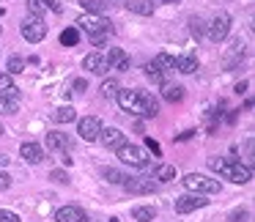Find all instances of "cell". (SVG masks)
Here are the masks:
<instances>
[{
	"instance_id": "1",
	"label": "cell",
	"mask_w": 255,
	"mask_h": 222,
	"mask_svg": "<svg viewBox=\"0 0 255 222\" xmlns=\"http://www.w3.org/2000/svg\"><path fill=\"white\" fill-rule=\"evenodd\" d=\"M118 105L124 107L127 112H134V115H145V118H154L159 112V105L151 94L137 88H118Z\"/></svg>"
},
{
	"instance_id": "2",
	"label": "cell",
	"mask_w": 255,
	"mask_h": 222,
	"mask_svg": "<svg viewBox=\"0 0 255 222\" xmlns=\"http://www.w3.org/2000/svg\"><path fill=\"white\" fill-rule=\"evenodd\" d=\"M209 167L211 170H217L222 178H228V181L233 184H247L250 178H253V170H250L247 165H242V162H236L233 156H211L209 159Z\"/></svg>"
},
{
	"instance_id": "3",
	"label": "cell",
	"mask_w": 255,
	"mask_h": 222,
	"mask_svg": "<svg viewBox=\"0 0 255 222\" xmlns=\"http://www.w3.org/2000/svg\"><path fill=\"white\" fill-rule=\"evenodd\" d=\"M77 25L85 30V33H88V39L94 41L96 47H102L107 39H110V33H113V25L107 22V19H102V17H91V14H88V17H80V19H77Z\"/></svg>"
},
{
	"instance_id": "4",
	"label": "cell",
	"mask_w": 255,
	"mask_h": 222,
	"mask_svg": "<svg viewBox=\"0 0 255 222\" xmlns=\"http://www.w3.org/2000/svg\"><path fill=\"white\" fill-rule=\"evenodd\" d=\"M116 154H118V159H121L124 165H132L134 170H145V167H151V156H148V151H145L143 145L124 143Z\"/></svg>"
},
{
	"instance_id": "5",
	"label": "cell",
	"mask_w": 255,
	"mask_h": 222,
	"mask_svg": "<svg viewBox=\"0 0 255 222\" xmlns=\"http://www.w3.org/2000/svg\"><path fill=\"white\" fill-rule=\"evenodd\" d=\"M181 181H184V187H187L189 192H195V195H217V192H222V184L217 181V178L203 176V173H187Z\"/></svg>"
},
{
	"instance_id": "6",
	"label": "cell",
	"mask_w": 255,
	"mask_h": 222,
	"mask_svg": "<svg viewBox=\"0 0 255 222\" xmlns=\"http://www.w3.org/2000/svg\"><path fill=\"white\" fill-rule=\"evenodd\" d=\"M22 39L25 41H30V44H39V41H44V36H47V25H44V19L41 17H28V19H22Z\"/></svg>"
},
{
	"instance_id": "7",
	"label": "cell",
	"mask_w": 255,
	"mask_h": 222,
	"mask_svg": "<svg viewBox=\"0 0 255 222\" xmlns=\"http://www.w3.org/2000/svg\"><path fill=\"white\" fill-rule=\"evenodd\" d=\"M209 39L214 41V44H220V41H225V36L231 33V17H228L225 11H220L214 19H211V25H209Z\"/></svg>"
},
{
	"instance_id": "8",
	"label": "cell",
	"mask_w": 255,
	"mask_h": 222,
	"mask_svg": "<svg viewBox=\"0 0 255 222\" xmlns=\"http://www.w3.org/2000/svg\"><path fill=\"white\" fill-rule=\"evenodd\" d=\"M99 132H102L99 118H94V115L80 118V123H77V134L85 140V143H94V140H99Z\"/></svg>"
},
{
	"instance_id": "9",
	"label": "cell",
	"mask_w": 255,
	"mask_h": 222,
	"mask_svg": "<svg viewBox=\"0 0 255 222\" xmlns=\"http://www.w3.org/2000/svg\"><path fill=\"white\" fill-rule=\"evenodd\" d=\"M159 184L154 178H124V189L129 195H154Z\"/></svg>"
},
{
	"instance_id": "10",
	"label": "cell",
	"mask_w": 255,
	"mask_h": 222,
	"mask_svg": "<svg viewBox=\"0 0 255 222\" xmlns=\"http://www.w3.org/2000/svg\"><path fill=\"white\" fill-rule=\"evenodd\" d=\"M206 203H209V200H206L203 195L187 192V195H181V198H176V211L178 214H189V211H195V209H203Z\"/></svg>"
},
{
	"instance_id": "11",
	"label": "cell",
	"mask_w": 255,
	"mask_h": 222,
	"mask_svg": "<svg viewBox=\"0 0 255 222\" xmlns=\"http://www.w3.org/2000/svg\"><path fill=\"white\" fill-rule=\"evenodd\" d=\"M99 140H102V145H105V148L118 151L124 143H127V134H124L121 129H116V126H107V129H102V132H99Z\"/></svg>"
},
{
	"instance_id": "12",
	"label": "cell",
	"mask_w": 255,
	"mask_h": 222,
	"mask_svg": "<svg viewBox=\"0 0 255 222\" xmlns=\"http://www.w3.org/2000/svg\"><path fill=\"white\" fill-rule=\"evenodd\" d=\"M107 66L110 69H118V72H129V66H132V61H129V55L124 50H118V47H110V52H107Z\"/></svg>"
},
{
	"instance_id": "13",
	"label": "cell",
	"mask_w": 255,
	"mask_h": 222,
	"mask_svg": "<svg viewBox=\"0 0 255 222\" xmlns=\"http://www.w3.org/2000/svg\"><path fill=\"white\" fill-rule=\"evenodd\" d=\"M242 58H244V41H242V36H236V39L231 41V47H228V52H225V66L233 69L236 63H242Z\"/></svg>"
},
{
	"instance_id": "14",
	"label": "cell",
	"mask_w": 255,
	"mask_h": 222,
	"mask_svg": "<svg viewBox=\"0 0 255 222\" xmlns=\"http://www.w3.org/2000/svg\"><path fill=\"white\" fill-rule=\"evenodd\" d=\"M55 222H85V211L80 206H63L55 211Z\"/></svg>"
},
{
	"instance_id": "15",
	"label": "cell",
	"mask_w": 255,
	"mask_h": 222,
	"mask_svg": "<svg viewBox=\"0 0 255 222\" xmlns=\"http://www.w3.org/2000/svg\"><path fill=\"white\" fill-rule=\"evenodd\" d=\"M19 156H22L28 165H39V162L44 159V151H41L39 143H22L19 145Z\"/></svg>"
},
{
	"instance_id": "16",
	"label": "cell",
	"mask_w": 255,
	"mask_h": 222,
	"mask_svg": "<svg viewBox=\"0 0 255 222\" xmlns=\"http://www.w3.org/2000/svg\"><path fill=\"white\" fill-rule=\"evenodd\" d=\"M83 66L88 69L91 74H107V72H110V66H107L105 55H99V52H91V55H85Z\"/></svg>"
},
{
	"instance_id": "17",
	"label": "cell",
	"mask_w": 255,
	"mask_h": 222,
	"mask_svg": "<svg viewBox=\"0 0 255 222\" xmlns=\"http://www.w3.org/2000/svg\"><path fill=\"white\" fill-rule=\"evenodd\" d=\"M47 148H52V151H63V154H66L69 148H72V140L66 137V134L63 132H47Z\"/></svg>"
},
{
	"instance_id": "18",
	"label": "cell",
	"mask_w": 255,
	"mask_h": 222,
	"mask_svg": "<svg viewBox=\"0 0 255 222\" xmlns=\"http://www.w3.org/2000/svg\"><path fill=\"white\" fill-rule=\"evenodd\" d=\"M127 8L140 17H151L154 14V0H127Z\"/></svg>"
},
{
	"instance_id": "19",
	"label": "cell",
	"mask_w": 255,
	"mask_h": 222,
	"mask_svg": "<svg viewBox=\"0 0 255 222\" xmlns=\"http://www.w3.org/2000/svg\"><path fill=\"white\" fill-rule=\"evenodd\" d=\"M0 96H8V99H19V88L11 83L8 74H0Z\"/></svg>"
},
{
	"instance_id": "20",
	"label": "cell",
	"mask_w": 255,
	"mask_h": 222,
	"mask_svg": "<svg viewBox=\"0 0 255 222\" xmlns=\"http://www.w3.org/2000/svg\"><path fill=\"white\" fill-rule=\"evenodd\" d=\"M151 63H154V66L159 69L162 74H167V72H173V69H176V58L167 55V52H159V55H156Z\"/></svg>"
},
{
	"instance_id": "21",
	"label": "cell",
	"mask_w": 255,
	"mask_h": 222,
	"mask_svg": "<svg viewBox=\"0 0 255 222\" xmlns=\"http://www.w3.org/2000/svg\"><path fill=\"white\" fill-rule=\"evenodd\" d=\"M52 121H55V123H72L74 121V118H77V112H74V107H58V110L55 112H52Z\"/></svg>"
},
{
	"instance_id": "22",
	"label": "cell",
	"mask_w": 255,
	"mask_h": 222,
	"mask_svg": "<svg viewBox=\"0 0 255 222\" xmlns=\"http://www.w3.org/2000/svg\"><path fill=\"white\" fill-rule=\"evenodd\" d=\"M132 217H134L137 222H154L156 209H154V206H134V209H132Z\"/></svg>"
},
{
	"instance_id": "23",
	"label": "cell",
	"mask_w": 255,
	"mask_h": 222,
	"mask_svg": "<svg viewBox=\"0 0 255 222\" xmlns=\"http://www.w3.org/2000/svg\"><path fill=\"white\" fill-rule=\"evenodd\" d=\"M162 96H165L170 105H176V102H184V85H167V83H165V91H162Z\"/></svg>"
},
{
	"instance_id": "24",
	"label": "cell",
	"mask_w": 255,
	"mask_h": 222,
	"mask_svg": "<svg viewBox=\"0 0 255 222\" xmlns=\"http://www.w3.org/2000/svg\"><path fill=\"white\" fill-rule=\"evenodd\" d=\"M176 69H178L181 74H192L195 69H198V58H195V55H181V58L176 61Z\"/></svg>"
},
{
	"instance_id": "25",
	"label": "cell",
	"mask_w": 255,
	"mask_h": 222,
	"mask_svg": "<svg viewBox=\"0 0 255 222\" xmlns=\"http://www.w3.org/2000/svg\"><path fill=\"white\" fill-rule=\"evenodd\" d=\"M154 178H159L162 184L173 181V178H176V167H173V165H159V167L154 170Z\"/></svg>"
},
{
	"instance_id": "26",
	"label": "cell",
	"mask_w": 255,
	"mask_h": 222,
	"mask_svg": "<svg viewBox=\"0 0 255 222\" xmlns=\"http://www.w3.org/2000/svg\"><path fill=\"white\" fill-rule=\"evenodd\" d=\"M17 107H19V99L0 96V115H11V112H17Z\"/></svg>"
},
{
	"instance_id": "27",
	"label": "cell",
	"mask_w": 255,
	"mask_h": 222,
	"mask_svg": "<svg viewBox=\"0 0 255 222\" xmlns=\"http://www.w3.org/2000/svg\"><path fill=\"white\" fill-rule=\"evenodd\" d=\"M77 41H80V30H77V28H66V30L61 33V44H63V47H74Z\"/></svg>"
},
{
	"instance_id": "28",
	"label": "cell",
	"mask_w": 255,
	"mask_h": 222,
	"mask_svg": "<svg viewBox=\"0 0 255 222\" xmlns=\"http://www.w3.org/2000/svg\"><path fill=\"white\" fill-rule=\"evenodd\" d=\"M80 6H83L85 11H91V14H102L107 8V3L105 0H80Z\"/></svg>"
},
{
	"instance_id": "29",
	"label": "cell",
	"mask_w": 255,
	"mask_h": 222,
	"mask_svg": "<svg viewBox=\"0 0 255 222\" xmlns=\"http://www.w3.org/2000/svg\"><path fill=\"white\" fill-rule=\"evenodd\" d=\"M102 176H105V181H110V184H124V178H127L121 170H116V167H105Z\"/></svg>"
},
{
	"instance_id": "30",
	"label": "cell",
	"mask_w": 255,
	"mask_h": 222,
	"mask_svg": "<svg viewBox=\"0 0 255 222\" xmlns=\"http://www.w3.org/2000/svg\"><path fill=\"white\" fill-rule=\"evenodd\" d=\"M6 69H8V74H22L25 61L19 55H11V58H8V63H6Z\"/></svg>"
},
{
	"instance_id": "31",
	"label": "cell",
	"mask_w": 255,
	"mask_h": 222,
	"mask_svg": "<svg viewBox=\"0 0 255 222\" xmlns=\"http://www.w3.org/2000/svg\"><path fill=\"white\" fill-rule=\"evenodd\" d=\"M118 88H121V85H118V80H105V83H102V96H107V99H110V96L118 94Z\"/></svg>"
},
{
	"instance_id": "32",
	"label": "cell",
	"mask_w": 255,
	"mask_h": 222,
	"mask_svg": "<svg viewBox=\"0 0 255 222\" xmlns=\"http://www.w3.org/2000/svg\"><path fill=\"white\" fill-rule=\"evenodd\" d=\"M145 74H148V80H154L156 85H165V74H162L154 63H148V66H145Z\"/></svg>"
},
{
	"instance_id": "33",
	"label": "cell",
	"mask_w": 255,
	"mask_h": 222,
	"mask_svg": "<svg viewBox=\"0 0 255 222\" xmlns=\"http://www.w3.org/2000/svg\"><path fill=\"white\" fill-rule=\"evenodd\" d=\"M247 220H250V211L247 209H236V211L228 214V222H247Z\"/></svg>"
},
{
	"instance_id": "34",
	"label": "cell",
	"mask_w": 255,
	"mask_h": 222,
	"mask_svg": "<svg viewBox=\"0 0 255 222\" xmlns=\"http://www.w3.org/2000/svg\"><path fill=\"white\" fill-rule=\"evenodd\" d=\"M28 11H30V17H39L44 11V3L41 0H28Z\"/></svg>"
},
{
	"instance_id": "35",
	"label": "cell",
	"mask_w": 255,
	"mask_h": 222,
	"mask_svg": "<svg viewBox=\"0 0 255 222\" xmlns=\"http://www.w3.org/2000/svg\"><path fill=\"white\" fill-rule=\"evenodd\" d=\"M145 151H151V154H154V156H159V154H162L159 143H156L154 137H145Z\"/></svg>"
},
{
	"instance_id": "36",
	"label": "cell",
	"mask_w": 255,
	"mask_h": 222,
	"mask_svg": "<svg viewBox=\"0 0 255 222\" xmlns=\"http://www.w3.org/2000/svg\"><path fill=\"white\" fill-rule=\"evenodd\" d=\"M0 222H22V220H19V217L14 214V211H6V209H0Z\"/></svg>"
},
{
	"instance_id": "37",
	"label": "cell",
	"mask_w": 255,
	"mask_h": 222,
	"mask_svg": "<svg viewBox=\"0 0 255 222\" xmlns=\"http://www.w3.org/2000/svg\"><path fill=\"white\" fill-rule=\"evenodd\" d=\"M50 178H52L55 184H66V181H69V176H66L63 170H52V173H50Z\"/></svg>"
},
{
	"instance_id": "38",
	"label": "cell",
	"mask_w": 255,
	"mask_h": 222,
	"mask_svg": "<svg viewBox=\"0 0 255 222\" xmlns=\"http://www.w3.org/2000/svg\"><path fill=\"white\" fill-rule=\"evenodd\" d=\"M8 187H11V176H8V173H3V170H0V192H6Z\"/></svg>"
},
{
	"instance_id": "39",
	"label": "cell",
	"mask_w": 255,
	"mask_h": 222,
	"mask_svg": "<svg viewBox=\"0 0 255 222\" xmlns=\"http://www.w3.org/2000/svg\"><path fill=\"white\" fill-rule=\"evenodd\" d=\"M41 3H44L47 8H50V11H55V14H61L63 8H61V3H58V0H41Z\"/></svg>"
},
{
	"instance_id": "40",
	"label": "cell",
	"mask_w": 255,
	"mask_h": 222,
	"mask_svg": "<svg viewBox=\"0 0 255 222\" xmlns=\"http://www.w3.org/2000/svg\"><path fill=\"white\" fill-rule=\"evenodd\" d=\"M189 25H192V33H195V36L203 33V22H200V19H195V17H192V19H189Z\"/></svg>"
},
{
	"instance_id": "41",
	"label": "cell",
	"mask_w": 255,
	"mask_h": 222,
	"mask_svg": "<svg viewBox=\"0 0 255 222\" xmlns=\"http://www.w3.org/2000/svg\"><path fill=\"white\" fill-rule=\"evenodd\" d=\"M74 91H85V80H74Z\"/></svg>"
},
{
	"instance_id": "42",
	"label": "cell",
	"mask_w": 255,
	"mask_h": 222,
	"mask_svg": "<svg viewBox=\"0 0 255 222\" xmlns=\"http://www.w3.org/2000/svg\"><path fill=\"white\" fill-rule=\"evenodd\" d=\"M192 134H195V132H192V129H189V132H184V134H178V137H176V140H181V143H184V140H189V137H192Z\"/></svg>"
},
{
	"instance_id": "43",
	"label": "cell",
	"mask_w": 255,
	"mask_h": 222,
	"mask_svg": "<svg viewBox=\"0 0 255 222\" xmlns=\"http://www.w3.org/2000/svg\"><path fill=\"white\" fill-rule=\"evenodd\" d=\"M8 165V156H3V154H0V167H6Z\"/></svg>"
},
{
	"instance_id": "44",
	"label": "cell",
	"mask_w": 255,
	"mask_h": 222,
	"mask_svg": "<svg viewBox=\"0 0 255 222\" xmlns=\"http://www.w3.org/2000/svg\"><path fill=\"white\" fill-rule=\"evenodd\" d=\"M159 3H178V0H159Z\"/></svg>"
},
{
	"instance_id": "45",
	"label": "cell",
	"mask_w": 255,
	"mask_h": 222,
	"mask_svg": "<svg viewBox=\"0 0 255 222\" xmlns=\"http://www.w3.org/2000/svg\"><path fill=\"white\" fill-rule=\"evenodd\" d=\"M0 134H3V126H0Z\"/></svg>"
}]
</instances>
